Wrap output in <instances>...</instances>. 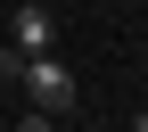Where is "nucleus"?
Returning a JSON list of instances; mask_svg holds the SVG:
<instances>
[{
	"mask_svg": "<svg viewBox=\"0 0 148 132\" xmlns=\"http://www.w3.org/2000/svg\"><path fill=\"white\" fill-rule=\"evenodd\" d=\"M16 83H25V99L41 107V116H66L74 99H82V83H74V66L58 50H41V58H16Z\"/></svg>",
	"mask_w": 148,
	"mask_h": 132,
	"instance_id": "obj_1",
	"label": "nucleus"
},
{
	"mask_svg": "<svg viewBox=\"0 0 148 132\" xmlns=\"http://www.w3.org/2000/svg\"><path fill=\"white\" fill-rule=\"evenodd\" d=\"M132 132H148V107H140V116H132Z\"/></svg>",
	"mask_w": 148,
	"mask_h": 132,
	"instance_id": "obj_4",
	"label": "nucleus"
},
{
	"mask_svg": "<svg viewBox=\"0 0 148 132\" xmlns=\"http://www.w3.org/2000/svg\"><path fill=\"white\" fill-rule=\"evenodd\" d=\"M16 132H58V124H49V116H41V107H33V116H25V124H16Z\"/></svg>",
	"mask_w": 148,
	"mask_h": 132,
	"instance_id": "obj_3",
	"label": "nucleus"
},
{
	"mask_svg": "<svg viewBox=\"0 0 148 132\" xmlns=\"http://www.w3.org/2000/svg\"><path fill=\"white\" fill-rule=\"evenodd\" d=\"M8 41H16V58H41V50H58V17H49L41 0H25V8L8 17Z\"/></svg>",
	"mask_w": 148,
	"mask_h": 132,
	"instance_id": "obj_2",
	"label": "nucleus"
}]
</instances>
